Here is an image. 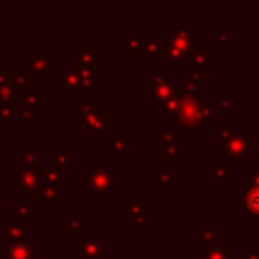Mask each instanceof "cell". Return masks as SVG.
I'll return each instance as SVG.
<instances>
[{"instance_id":"1","label":"cell","mask_w":259,"mask_h":259,"mask_svg":"<svg viewBox=\"0 0 259 259\" xmlns=\"http://www.w3.org/2000/svg\"><path fill=\"white\" fill-rule=\"evenodd\" d=\"M222 149L224 153L229 154L231 160H242L243 156L254 153L256 149V142L252 137H249L243 130H238V131H233L227 138L222 140Z\"/></svg>"},{"instance_id":"2","label":"cell","mask_w":259,"mask_h":259,"mask_svg":"<svg viewBox=\"0 0 259 259\" xmlns=\"http://www.w3.org/2000/svg\"><path fill=\"white\" fill-rule=\"evenodd\" d=\"M87 185L93 188L96 194H103L114 185L116 181V170L114 169H87L84 172Z\"/></svg>"},{"instance_id":"3","label":"cell","mask_w":259,"mask_h":259,"mask_svg":"<svg viewBox=\"0 0 259 259\" xmlns=\"http://www.w3.org/2000/svg\"><path fill=\"white\" fill-rule=\"evenodd\" d=\"M125 213L137 226H144L149 219V203L146 201H128L125 204Z\"/></svg>"},{"instance_id":"4","label":"cell","mask_w":259,"mask_h":259,"mask_svg":"<svg viewBox=\"0 0 259 259\" xmlns=\"http://www.w3.org/2000/svg\"><path fill=\"white\" fill-rule=\"evenodd\" d=\"M238 208L247 211L251 217L259 215V186H251L247 192H242L238 195Z\"/></svg>"},{"instance_id":"5","label":"cell","mask_w":259,"mask_h":259,"mask_svg":"<svg viewBox=\"0 0 259 259\" xmlns=\"http://www.w3.org/2000/svg\"><path fill=\"white\" fill-rule=\"evenodd\" d=\"M4 259H36V243L25 240L14 245H5Z\"/></svg>"},{"instance_id":"6","label":"cell","mask_w":259,"mask_h":259,"mask_svg":"<svg viewBox=\"0 0 259 259\" xmlns=\"http://www.w3.org/2000/svg\"><path fill=\"white\" fill-rule=\"evenodd\" d=\"M100 235H85L82 242L75 245V252L78 258H98L100 254Z\"/></svg>"},{"instance_id":"7","label":"cell","mask_w":259,"mask_h":259,"mask_svg":"<svg viewBox=\"0 0 259 259\" xmlns=\"http://www.w3.org/2000/svg\"><path fill=\"white\" fill-rule=\"evenodd\" d=\"M59 194H61V183H46V181H41L39 186L36 188V192H34V195H36L37 201H43V203H46V201H55L57 197H59Z\"/></svg>"},{"instance_id":"8","label":"cell","mask_w":259,"mask_h":259,"mask_svg":"<svg viewBox=\"0 0 259 259\" xmlns=\"http://www.w3.org/2000/svg\"><path fill=\"white\" fill-rule=\"evenodd\" d=\"M27 240V227L20 222H11L4 231V243L5 245H14Z\"/></svg>"},{"instance_id":"9","label":"cell","mask_w":259,"mask_h":259,"mask_svg":"<svg viewBox=\"0 0 259 259\" xmlns=\"http://www.w3.org/2000/svg\"><path fill=\"white\" fill-rule=\"evenodd\" d=\"M21 192H36V188L41 183V170H21Z\"/></svg>"},{"instance_id":"10","label":"cell","mask_w":259,"mask_h":259,"mask_svg":"<svg viewBox=\"0 0 259 259\" xmlns=\"http://www.w3.org/2000/svg\"><path fill=\"white\" fill-rule=\"evenodd\" d=\"M126 53L128 55H144V41L140 32H126Z\"/></svg>"},{"instance_id":"11","label":"cell","mask_w":259,"mask_h":259,"mask_svg":"<svg viewBox=\"0 0 259 259\" xmlns=\"http://www.w3.org/2000/svg\"><path fill=\"white\" fill-rule=\"evenodd\" d=\"M75 55H77V64L82 66V68L93 69L94 64H100V62H102V59H100V57L89 48H77Z\"/></svg>"},{"instance_id":"12","label":"cell","mask_w":259,"mask_h":259,"mask_svg":"<svg viewBox=\"0 0 259 259\" xmlns=\"http://www.w3.org/2000/svg\"><path fill=\"white\" fill-rule=\"evenodd\" d=\"M107 123H109V114L103 112V110H102V112L96 114L94 118H91L89 121L84 123V125L87 126V128H89L91 131H93V133L98 137V135H102V131H103V130H105Z\"/></svg>"},{"instance_id":"13","label":"cell","mask_w":259,"mask_h":259,"mask_svg":"<svg viewBox=\"0 0 259 259\" xmlns=\"http://www.w3.org/2000/svg\"><path fill=\"white\" fill-rule=\"evenodd\" d=\"M52 68H53L52 61H50L48 57L37 55L28 61V69H30V71H36V73H50Z\"/></svg>"},{"instance_id":"14","label":"cell","mask_w":259,"mask_h":259,"mask_svg":"<svg viewBox=\"0 0 259 259\" xmlns=\"http://www.w3.org/2000/svg\"><path fill=\"white\" fill-rule=\"evenodd\" d=\"M61 84L66 89H77L78 85V64H69L68 71L61 77Z\"/></svg>"},{"instance_id":"15","label":"cell","mask_w":259,"mask_h":259,"mask_svg":"<svg viewBox=\"0 0 259 259\" xmlns=\"http://www.w3.org/2000/svg\"><path fill=\"white\" fill-rule=\"evenodd\" d=\"M188 61L195 62L197 66H206L213 62V57L208 55L203 48H190V52H188Z\"/></svg>"},{"instance_id":"16","label":"cell","mask_w":259,"mask_h":259,"mask_svg":"<svg viewBox=\"0 0 259 259\" xmlns=\"http://www.w3.org/2000/svg\"><path fill=\"white\" fill-rule=\"evenodd\" d=\"M100 112H102V107L100 105H80L77 110V119L82 123H87L91 118H94Z\"/></svg>"},{"instance_id":"17","label":"cell","mask_w":259,"mask_h":259,"mask_svg":"<svg viewBox=\"0 0 259 259\" xmlns=\"http://www.w3.org/2000/svg\"><path fill=\"white\" fill-rule=\"evenodd\" d=\"M28 215V204L25 201H14L11 204V217L12 222H20V219H25Z\"/></svg>"},{"instance_id":"18","label":"cell","mask_w":259,"mask_h":259,"mask_svg":"<svg viewBox=\"0 0 259 259\" xmlns=\"http://www.w3.org/2000/svg\"><path fill=\"white\" fill-rule=\"evenodd\" d=\"M213 167H215V174H213V183L215 185H222L224 181H226L229 176H231V170L226 169V167L222 165V162L220 160H215L213 162Z\"/></svg>"},{"instance_id":"19","label":"cell","mask_w":259,"mask_h":259,"mask_svg":"<svg viewBox=\"0 0 259 259\" xmlns=\"http://www.w3.org/2000/svg\"><path fill=\"white\" fill-rule=\"evenodd\" d=\"M12 98H20V91L11 84L0 85V103H9Z\"/></svg>"},{"instance_id":"20","label":"cell","mask_w":259,"mask_h":259,"mask_svg":"<svg viewBox=\"0 0 259 259\" xmlns=\"http://www.w3.org/2000/svg\"><path fill=\"white\" fill-rule=\"evenodd\" d=\"M206 258L204 259H227V251L219 243H208Z\"/></svg>"},{"instance_id":"21","label":"cell","mask_w":259,"mask_h":259,"mask_svg":"<svg viewBox=\"0 0 259 259\" xmlns=\"http://www.w3.org/2000/svg\"><path fill=\"white\" fill-rule=\"evenodd\" d=\"M20 100H21L20 103H27V105H32V107H36V109L45 103V96H41V94L37 93V91H34V89H28L27 94L21 96Z\"/></svg>"},{"instance_id":"22","label":"cell","mask_w":259,"mask_h":259,"mask_svg":"<svg viewBox=\"0 0 259 259\" xmlns=\"http://www.w3.org/2000/svg\"><path fill=\"white\" fill-rule=\"evenodd\" d=\"M172 32H174L176 36L181 37V39L188 41L190 45H194L195 41H197V32L190 30L188 27H183V25H174V30H172Z\"/></svg>"},{"instance_id":"23","label":"cell","mask_w":259,"mask_h":259,"mask_svg":"<svg viewBox=\"0 0 259 259\" xmlns=\"http://www.w3.org/2000/svg\"><path fill=\"white\" fill-rule=\"evenodd\" d=\"M20 167H21V170H34V169H37L36 154L21 153L20 154Z\"/></svg>"},{"instance_id":"24","label":"cell","mask_w":259,"mask_h":259,"mask_svg":"<svg viewBox=\"0 0 259 259\" xmlns=\"http://www.w3.org/2000/svg\"><path fill=\"white\" fill-rule=\"evenodd\" d=\"M78 84H80V87H91V84H93V71H91V68L78 66Z\"/></svg>"},{"instance_id":"25","label":"cell","mask_w":259,"mask_h":259,"mask_svg":"<svg viewBox=\"0 0 259 259\" xmlns=\"http://www.w3.org/2000/svg\"><path fill=\"white\" fill-rule=\"evenodd\" d=\"M165 158L169 162H179L183 158V147L176 146V144H169L165 149Z\"/></svg>"},{"instance_id":"26","label":"cell","mask_w":259,"mask_h":259,"mask_svg":"<svg viewBox=\"0 0 259 259\" xmlns=\"http://www.w3.org/2000/svg\"><path fill=\"white\" fill-rule=\"evenodd\" d=\"M174 181V172L172 169H158V174H156V183L160 186L162 185H172Z\"/></svg>"},{"instance_id":"27","label":"cell","mask_w":259,"mask_h":259,"mask_svg":"<svg viewBox=\"0 0 259 259\" xmlns=\"http://www.w3.org/2000/svg\"><path fill=\"white\" fill-rule=\"evenodd\" d=\"M69 163V156L68 153H55L52 156V169L59 170L61 172L62 169H64L66 165Z\"/></svg>"},{"instance_id":"28","label":"cell","mask_w":259,"mask_h":259,"mask_svg":"<svg viewBox=\"0 0 259 259\" xmlns=\"http://www.w3.org/2000/svg\"><path fill=\"white\" fill-rule=\"evenodd\" d=\"M68 227L69 233H77V235H82L85 231V220L82 217H73V219L68 220Z\"/></svg>"},{"instance_id":"29","label":"cell","mask_w":259,"mask_h":259,"mask_svg":"<svg viewBox=\"0 0 259 259\" xmlns=\"http://www.w3.org/2000/svg\"><path fill=\"white\" fill-rule=\"evenodd\" d=\"M199 112H201L203 121H211V119L215 118V110H213V107L206 103V98H201V107H199Z\"/></svg>"},{"instance_id":"30","label":"cell","mask_w":259,"mask_h":259,"mask_svg":"<svg viewBox=\"0 0 259 259\" xmlns=\"http://www.w3.org/2000/svg\"><path fill=\"white\" fill-rule=\"evenodd\" d=\"M36 118V107L20 103V119L21 121H32Z\"/></svg>"},{"instance_id":"31","label":"cell","mask_w":259,"mask_h":259,"mask_svg":"<svg viewBox=\"0 0 259 259\" xmlns=\"http://www.w3.org/2000/svg\"><path fill=\"white\" fill-rule=\"evenodd\" d=\"M163 57H165L167 64H179L183 61V52H178V50H172L167 46V52L163 53Z\"/></svg>"},{"instance_id":"32","label":"cell","mask_w":259,"mask_h":259,"mask_svg":"<svg viewBox=\"0 0 259 259\" xmlns=\"http://www.w3.org/2000/svg\"><path fill=\"white\" fill-rule=\"evenodd\" d=\"M109 149L112 153H123L126 149V140L123 137H112L109 140Z\"/></svg>"},{"instance_id":"33","label":"cell","mask_w":259,"mask_h":259,"mask_svg":"<svg viewBox=\"0 0 259 259\" xmlns=\"http://www.w3.org/2000/svg\"><path fill=\"white\" fill-rule=\"evenodd\" d=\"M11 85H14L18 91L20 89H27V85H28V78L25 73H12L11 77Z\"/></svg>"},{"instance_id":"34","label":"cell","mask_w":259,"mask_h":259,"mask_svg":"<svg viewBox=\"0 0 259 259\" xmlns=\"http://www.w3.org/2000/svg\"><path fill=\"white\" fill-rule=\"evenodd\" d=\"M197 236H199V240H204L206 243H210L215 236V229L211 226H199L197 227Z\"/></svg>"},{"instance_id":"35","label":"cell","mask_w":259,"mask_h":259,"mask_svg":"<svg viewBox=\"0 0 259 259\" xmlns=\"http://www.w3.org/2000/svg\"><path fill=\"white\" fill-rule=\"evenodd\" d=\"M156 140H158V144H167V146H169L170 142H172V133H170L169 130L160 128L156 131Z\"/></svg>"},{"instance_id":"36","label":"cell","mask_w":259,"mask_h":259,"mask_svg":"<svg viewBox=\"0 0 259 259\" xmlns=\"http://www.w3.org/2000/svg\"><path fill=\"white\" fill-rule=\"evenodd\" d=\"M197 89H199L197 82L192 80V78L183 82V91H185V94H188V96H195V94H197Z\"/></svg>"},{"instance_id":"37","label":"cell","mask_w":259,"mask_h":259,"mask_svg":"<svg viewBox=\"0 0 259 259\" xmlns=\"http://www.w3.org/2000/svg\"><path fill=\"white\" fill-rule=\"evenodd\" d=\"M213 37L219 41L224 48H227V46L231 45V36H229V32H222V30H220V32H215Z\"/></svg>"},{"instance_id":"38","label":"cell","mask_w":259,"mask_h":259,"mask_svg":"<svg viewBox=\"0 0 259 259\" xmlns=\"http://www.w3.org/2000/svg\"><path fill=\"white\" fill-rule=\"evenodd\" d=\"M149 80H151V85H153V87H158V85L165 84L167 78L163 73H156V71H153V73H149Z\"/></svg>"},{"instance_id":"39","label":"cell","mask_w":259,"mask_h":259,"mask_svg":"<svg viewBox=\"0 0 259 259\" xmlns=\"http://www.w3.org/2000/svg\"><path fill=\"white\" fill-rule=\"evenodd\" d=\"M12 116V109L9 103H0V121H7Z\"/></svg>"},{"instance_id":"40","label":"cell","mask_w":259,"mask_h":259,"mask_svg":"<svg viewBox=\"0 0 259 259\" xmlns=\"http://www.w3.org/2000/svg\"><path fill=\"white\" fill-rule=\"evenodd\" d=\"M213 103L217 107H222V109H229L231 107V98L229 96H215L213 98Z\"/></svg>"},{"instance_id":"41","label":"cell","mask_w":259,"mask_h":259,"mask_svg":"<svg viewBox=\"0 0 259 259\" xmlns=\"http://www.w3.org/2000/svg\"><path fill=\"white\" fill-rule=\"evenodd\" d=\"M190 78L197 82V84L199 80H204V78H206V66H197V69L190 75Z\"/></svg>"},{"instance_id":"42","label":"cell","mask_w":259,"mask_h":259,"mask_svg":"<svg viewBox=\"0 0 259 259\" xmlns=\"http://www.w3.org/2000/svg\"><path fill=\"white\" fill-rule=\"evenodd\" d=\"M233 131L231 130H224V128H217L215 130V137H222V138H227L229 135H231Z\"/></svg>"},{"instance_id":"43","label":"cell","mask_w":259,"mask_h":259,"mask_svg":"<svg viewBox=\"0 0 259 259\" xmlns=\"http://www.w3.org/2000/svg\"><path fill=\"white\" fill-rule=\"evenodd\" d=\"M11 77H12V73H0V85L11 84Z\"/></svg>"},{"instance_id":"44","label":"cell","mask_w":259,"mask_h":259,"mask_svg":"<svg viewBox=\"0 0 259 259\" xmlns=\"http://www.w3.org/2000/svg\"><path fill=\"white\" fill-rule=\"evenodd\" d=\"M245 259H259V251L258 249H251V251H247Z\"/></svg>"}]
</instances>
